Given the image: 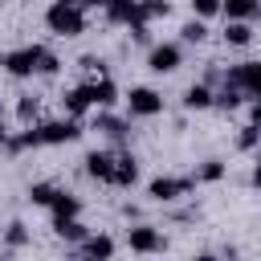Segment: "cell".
<instances>
[{
	"label": "cell",
	"instance_id": "obj_1",
	"mask_svg": "<svg viewBox=\"0 0 261 261\" xmlns=\"http://www.w3.org/2000/svg\"><path fill=\"white\" fill-rule=\"evenodd\" d=\"M45 20H49V29L61 33V37H77V33H86V16H82V8H73V4H65V0H57V4L45 12Z\"/></svg>",
	"mask_w": 261,
	"mask_h": 261
},
{
	"label": "cell",
	"instance_id": "obj_2",
	"mask_svg": "<svg viewBox=\"0 0 261 261\" xmlns=\"http://www.w3.org/2000/svg\"><path fill=\"white\" fill-rule=\"evenodd\" d=\"M41 57H45V49H41V45H24V49L4 53V65H8V73L29 77V73H37V69H41Z\"/></svg>",
	"mask_w": 261,
	"mask_h": 261
},
{
	"label": "cell",
	"instance_id": "obj_3",
	"mask_svg": "<svg viewBox=\"0 0 261 261\" xmlns=\"http://www.w3.org/2000/svg\"><path fill=\"white\" fill-rule=\"evenodd\" d=\"M82 135V122L69 114V118H57V122H41L37 126V143H73Z\"/></svg>",
	"mask_w": 261,
	"mask_h": 261
},
{
	"label": "cell",
	"instance_id": "obj_4",
	"mask_svg": "<svg viewBox=\"0 0 261 261\" xmlns=\"http://www.w3.org/2000/svg\"><path fill=\"white\" fill-rule=\"evenodd\" d=\"M126 106H130V114H139V118H151V114H159V110H163V98H159L155 90L139 86V90H130V94H126Z\"/></svg>",
	"mask_w": 261,
	"mask_h": 261
},
{
	"label": "cell",
	"instance_id": "obj_5",
	"mask_svg": "<svg viewBox=\"0 0 261 261\" xmlns=\"http://www.w3.org/2000/svg\"><path fill=\"white\" fill-rule=\"evenodd\" d=\"M224 82H232V86H241L245 94H253V98H261V61H245V65H237Z\"/></svg>",
	"mask_w": 261,
	"mask_h": 261
},
{
	"label": "cell",
	"instance_id": "obj_6",
	"mask_svg": "<svg viewBox=\"0 0 261 261\" xmlns=\"http://www.w3.org/2000/svg\"><path fill=\"white\" fill-rule=\"evenodd\" d=\"M192 184L196 179H175V175H163V179H151V200H179V196H188L192 192Z\"/></svg>",
	"mask_w": 261,
	"mask_h": 261
},
{
	"label": "cell",
	"instance_id": "obj_7",
	"mask_svg": "<svg viewBox=\"0 0 261 261\" xmlns=\"http://www.w3.org/2000/svg\"><path fill=\"white\" fill-rule=\"evenodd\" d=\"M179 45H155L151 49V57H147V65L155 69V73H171V69H179Z\"/></svg>",
	"mask_w": 261,
	"mask_h": 261
},
{
	"label": "cell",
	"instance_id": "obj_8",
	"mask_svg": "<svg viewBox=\"0 0 261 261\" xmlns=\"http://www.w3.org/2000/svg\"><path fill=\"white\" fill-rule=\"evenodd\" d=\"M86 171H90L94 179L110 184V175H114V155H110V151H90V155H86Z\"/></svg>",
	"mask_w": 261,
	"mask_h": 261
},
{
	"label": "cell",
	"instance_id": "obj_9",
	"mask_svg": "<svg viewBox=\"0 0 261 261\" xmlns=\"http://www.w3.org/2000/svg\"><path fill=\"white\" fill-rule=\"evenodd\" d=\"M139 179V163L130 159V155H114V175H110V184L114 188H130Z\"/></svg>",
	"mask_w": 261,
	"mask_h": 261
},
{
	"label": "cell",
	"instance_id": "obj_10",
	"mask_svg": "<svg viewBox=\"0 0 261 261\" xmlns=\"http://www.w3.org/2000/svg\"><path fill=\"white\" fill-rule=\"evenodd\" d=\"M126 241H130V249H139V253H155V249H163V237H159L155 228H130Z\"/></svg>",
	"mask_w": 261,
	"mask_h": 261
},
{
	"label": "cell",
	"instance_id": "obj_11",
	"mask_svg": "<svg viewBox=\"0 0 261 261\" xmlns=\"http://www.w3.org/2000/svg\"><path fill=\"white\" fill-rule=\"evenodd\" d=\"M220 12L228 20H249V16H261V0H224Z\"/></svg>",
	"mask_w": 261,
	"mask_h": 261
},
{
	"label": "cell",
	"instance_id": "obj_12",
	"mask_svg": "<svg viewBox=\"0 0 261 261\" xmlns=\"http://www.w3.org/2000/svg\"><path fill=\"white\" fill-rule=\"evenodd\" d=\"M102 4H106V16H110V20H122V24L143 20V16H139V0H102Z\"/></svg>",
	"mask_w": 261,
	"mask_h": 261
},
{
	"label": "cell",
	"instance_id": "obj_13",
	"mask_svg": "<svg viewBox=\"0 0 261 261\" xmlns=\"http://www.w3.org/2000/svg\"><path fill=\"white\" fill-rule=\"evenodd\" d=\"M86 90H90V102L94 106H110L114 102V82L106 73H98V82H86Z\"/></svg>",
	"mask_w": 261,
	"mask_h": 261
},
{
	"label": "cell",
	"instance_id": "obj_14",
	"mask_svg": "<svg viewBox=\"0 0 261 261\" xmlns=\"http://www.w3.org/2000/svg\"><path fill=\"white\" fill-rule=\"evenodd\" d=\"M184 106H188V110H204V106H212V90H208L204 82L188 86V94H184Z\"/></svg>",
	"mask_w": 261,
	"mask_h": 261
},
{
	"label": "cell",
	"instance_id": "obj_15",
	"mask_svg": "<svg viewBox=\"0 0 261 261\" xmlns=\"http://www.w3.org/2000/svg\"><path fill=\"white\" fill-rule=\"evenodd\" d=\"M90 106H94V102H90V90H86V86H77V90H69V94H65V110H69L73 118H77V114H86Z\"/></svg>",
	"mask_w": 261,
	"mask_h": 261
},
{
	"label": "cell",
	"instance_id": "obj_16",
	"mask_svg": "<svg viewBox=\"0 0 261 261\" xmlns=\"http://www.w3.org/2000/svg\"><path fill=\"white\" fill-rule=\"evenodd\" d=\"M49 208H53V220H69V216H77V208H82V204H77L73 196H65V192H57Z\"/></svg>",
	"mask_w": 261,
	"mask_h": 261
},
{
	"label": "cell",
	"instance_id": "obj_17",
	"mask_svg": "<svg viewBox=\"0 0 261 261\" xmlns=\"http://www.w3.org/2000/svg\"><path fill=\"white\" fill-rule=\"evenodd\" d=\"M224 41H228V45H249V41H253V29H249V20H228V29H224Z\"/></svg>",
	"mask_w": 261,
	"mask_h": 261
},
{
	"label": "cell",
	"instance_id": "obj_18",
	"mask_svg": "<svg viewBox=\"0 0 261 261\" xmlns=\"http://www.w3.org/2000/svg\"><path fill=\"white\" fill-rule=\"evenodd\" d=\"M82 253H86V257H110V253H114V241H110V237H90V241L82 245Z\"/></svg>",
	"mask_w": 261,
	"mask_h": 261
},
{
	"label": "cell",
	"instance_id": "obj_19",
	"mask_svg": "<svg viewBox=\"0 0 261 261\" xmlns=\"http://www.w3.org/2000/svg\"><path fill=\"white\" fill-rule=\"evenodd\" d=\"M167 12H171L167 0H139V16L143 20H155V16H167Z\"/></svg>",
	"mask_w": 261,
	"mask_h": 261
},
{
	"label": "cell",
	"instance_id": "obj_20",
	"mask_svg": "<svg viewBox=\"0 0 261 261\" xmlns=\"http://www.w3.org/2000/svg\"><path fill=\"white\" fill-rule=\"evenodd\" d=\"M98 130H106L110 139H122V135H126V122L114 118V114H98Z\"/></svg>",
	"mask_w": 261,
	"mask_h": 261
},
{
	"label": "cell",
	"instance_id": "obj_21",
	"mask_svg": "<svg viewBox=\"0 0 261 261\" xmlns=\"http://www.w3.org/2000/svg\"><path fill=\"white\" fill-rule=\"evenodd\" d=\"M53 196H57V184H33V188H29V200H33V204H45V208H49Z\"/></svg>",
	"mask_w": 261,
	"mask_h": 261
},
{
	"label": "cell",
	"instance_id": "obj_22",
	"mask_svg": "<svg viewBox=\"0 0 261 261\" xmlns=\"http://www.w3.org/2000/svg\"><path fill=\"white\" fill-rule=\"evenodd\" d=\"M53 228H57L65 241H86V228H82L73 216H69V220H53Z\"/></svg>",
	"mask_w": 261,
	"mask_h": 261
},
{
	"label": "cell",
	"instance_id": "obj_23",
	"mask_svg": "<svg viewBox=\"0 0 261 261\" xmlns=\"http://www.w3.org/2000/svg\"><path fill=\"white\" fill-rule=\"evenodd\" d=\"M237 143H241L245 151H253V147L261 143V126H257V122H249V126H241V135H237Z\"/></svg>",
	"mask_w": 261,
	"mask_h": 261
},
{
	"label": "cell",
	"instance_id": "obj_24",
	"mask_svg": "<svg viewBox=\"0 0 261 261\" xmlns=\"http://www.w3.org/2000/svg\"><path fill=\"white\" fill-rule=\"evenodd\" d=\"M204 37H208L204 20H188V24H184V41H188V45H196V41H204Z\"/></svg>",
	"mask_w": 261,
	"mask_h": 261
},
{
	"label": "cell",
	"instance_id": "obj_25",
	"mask_svg": "<svg viewBox=\"0 0 261 261\" xmlns=\"http://www.w3.org/2000/svg\"><path fill=\"white\" fill-rule=\"evenodd\" d=\"M220 175H224V163H220V159H208V163L196 171V179H220Z\"/></svg>",
	"mask_w": 261,
	"mask_h": 261
},
{
	"label": "cell",
	"instance_id": "obj_26",
	"mask_svg": "<svg viewBox=\"0 0 261 261\" xmlns=\"http://www.w3.org/2000/svg\"><path fill=\"white\" fill-rule=\"evenodd\" d=\"M192 12L196 16H216L220 12V0H192Z\"/></svg>",
	"mask_w": 261,
	"mask_h": 261
},
{
	"label": "cell",
	"instance_id": "obj_27",
	"mask_svg": "<svg viewBox=\"0 0 261 261\" xmlns=\"http://www.w3.org/2000/svg\"><path fill=\"white\" fill-rule=\"evenodd\" d=\"M16 114H20V118H37V98H20Z\"/></svg>",
	"mask_w": 261,
	"mask_h": 261
},
{
	"label": "cell",
	"instance_id": "obj_28",
	"mask_svg": "<svg viewBox=\"0 0 261 261\" xmlns=\"http://www.w3.org/2000/svg\"><path fill=\"white\" fill-rule=\"evenodd\" d=\"M8 245H24V224H20V220L8 224Z\"/></svg>",
	"mask_w": 261,
	"mask_h": 261
},
{
	"label": "cell",
	"instance_id": "obj_29",
	"mask_svg": "<svg viewBox=\"0 0 261 261\" xmlns=\"http://www.w3.org/2000/svg\"><path fill=\"white\" fill-rule=\"evenodd\" d=\"M37 73H57V57H53L49 49H45V57H41V69H37Z\"/></svg>",
	"mask_w": 261,
	"mask_h": 261
},
{
	"label": "cell",
	"instance_id": "obj_30",
	"mask_svg": "<svg viewBox=\"0 0 261 261\" xmlns=\"http://www.w3.org/2000/svg\"><path fill=\"white\" fill-rule=\"evenodd\" d=\"M65 4H73V8H94V4H102V0H65Z\"/></svg>",
	"mask_w": 261,
	"mask_h": 261
},
{
	"label": "cell",
	"instance_id": "obj_31",
	"mask_svg": "<svg viewBox=\"0 0 261 261\" xmlns=\"http://www.w3.org/2000/svg\"><path fill=\"white\" fill-rule=\"evenodd\" d=\"M253 122H257V126H261V98H257V102H253Z\"/></svg>",
	"mask_w": 261,
	"mask_h": 261
},
{
	"label": "cell",
	"instance_id": "obj_32",
	"mask_svg": "<svg viewBox=\"0 0 261 261\" xmlns=\"http://www.w3.org/2000/svg\"><path fill=\"white\" fill-rule=\"evenodd\" d=\"M253 184H257V188H261V163H257V167H253Z\"/></svg>",
	"mask_w": 261,
	"mask_h": 261
},
{
	"label": "cell",
	"instance_id": "obj_33",
	"mask_svg": "<svg viewBox=\"0 0 261 261\" xmlns=\"http://www.w3.org/2000/svg\"><path fill=\"white\" fill-rule=\"evenodd\" d=\"M4 139H8V130H4V118H0V143H4Z\"/></svg>",
	"mask_w": 261,
	"mask_h": 261
}]
</instances>
